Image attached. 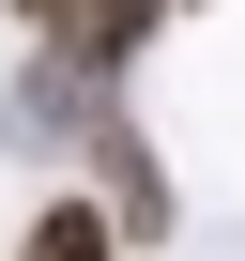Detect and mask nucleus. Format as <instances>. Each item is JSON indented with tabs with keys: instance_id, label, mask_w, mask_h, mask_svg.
I'll return each mask as SVG.
<instances>
[{
	"instance_id": "nucleus-1",
	"label": "nucleus",
	"mask_w": 245,
	"mask_h": 261,
	"mask_svg": "<svg viewBox=\"0 0 245 261\" xmlns=\"http://www.w3.org/2000/svg\"><path fill=\"white\" fill-rule=\"evenodd\" d=\"M92 215H107L122 246H154V230H169V169H154L138 123H92Z\"/></svg>"
},
{
	"instance_id": "nucleus-4",
	"label": "nucleus",
	"mask_w": 245,
	"mask_h": 261,
	"mask_svg": "<svg viewBox=\"0 0 245 261\" xmlns=\"http://www.w3.org/2000/svg\"><path fill=\"white\" fill-rule=\"evenodd\" d=\"M0 16H31V31H77V0H0Z\"/></svg>"
},
{
	"instance_id": "nucleus-3",
	"label": "nucleus",
	"mask_w": 245,
	"mask_h": 261,
	"mask_svg": "<svg viewBox=\"0 0 245 261\" xmlns=\"http://www.w3.org/2000/svg\"><path fill=\"white\" fill-rule=\"evenodd\" d=\"M16 261H122V230H107L92 200H46V215L16 230Z\"/></svg>"
},
{
	"instance_id": "nucleus-2",
	"label": "nucleus",
	"mask_w": 245,
	"mask_h": 261,
	"mask_svg": "<svg viewBox=\"0 0 245 261\" xmlns=\"http://www.w3.org/2000/svg\"><path fill=\"white\" fill-rule=\"evenodd\" d=\"M154 16H169V0H77V31H62V77H122V62L154 46Z\"/></svg>"
}]
</instances>
